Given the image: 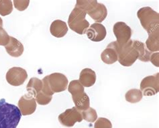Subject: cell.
I'll return each instance as SVG.
<instances>
[{
  "mask_svg": "<svg viewBox=\"0 0 159 128\" xmlns=\"http://www.w3.org/2000/svg\"><path fill=\"white\" fill-rule=\"evenodd\" d=\"M22 117L18 107L0 100V128H16Z\"/></svg>",
  "mask_w": 159,
  "mask_h": 128,
  "instance_id": "1",
  "label": "cell"
},
{
  "mask_svg": "<svg viewBox=\"0 0 159 128\" xmlns=\"http://www.w3.org/2000/svg\"><path fill=\"white\" fill-rule=\"evenodd\" d=\"M138 18L148 34L159 30V14L150 7H142L137 12Z\"/></svg>",
  "mask_w": 159,
  "mask_h": 128,
  "instance_id": "2",
  "label": "cell"
},
{
  "mask_svg": "<svg viewBox=\"0 0 159 128\" xmlns=\"http://www.w3.org/2000/svg\"><path fill=\"white\" fill-rule=\"evenodd\" d=\"M86 15V12L75 7L68 20L69 26L71 30L81 35L86 34L87 29L90 26L89 22L85 19Z\"/></svg>",
  "mask_w": 159,
  "mask_h": 128,
  "instance_id": "3",
  "label": "cell"
},
{
  "mask_svg": "<svg viewBox=\"0 0 159 128\" xmlns=\"http://www.w3.org/2000/svg\"><path fill=\"white\" fill-rule=\"evenodd\" d=\"M133 40H130L122 47H118L115 42L114 46L118 53V60L124 67H130L139 59V53L132 46Z\"/></svg>",
  "mask_w": 159,
  "mask_h": 128,
  "instance_id": "4",
  "label": "cell"
},
{
  "mask_svg": "<svg viewBox=\"0 0 159 128\" xmlns=\"http://www.w3.org/2000/svg\"><path fill=\"white\" fill-rule=\"evenodd\" d=\"M113 32L116 38V42L118 47H122L130 40L132 36V29L123 22H118L114 24Z\"/></svg>",
  "mask_w": 159,
  "mask_h": 128,
  "instance_id": "5",
  "label": "cell"
},
{
  "mask_svg": "<svg viewBox=\"0 0 159 128\" xmlns=\"http://www.w3.org/2000/svg\"><path fill=\"white\" fill-rule=\"evenodd\" d=\"M159 75L158 73L154 75L148 76L144 78L140 82V90L144 96L155 95L159 91Z\"/></svg>",
  "mask_w": 159,
  "mask_h": 128,
  "instance_id": "6",
  "label": "cell"
},
{
  "mask_svg": "<svg viewBox=\"0 0 159 128\" xmlns=\"http://www.w3.org/2000/svg\"><path fill=\"white\" fill-rule=\"evenodd\" d=\"M58 119L61 125L67 127H73L77 122H81L83 120L81 111H79L75 107L66 109L58 115Z\"/></svg>",
  "mask_w": 159,
  "mask_h": 128,
  "instance_id": "7",
  "label": "cell"
},
{
  "mask_svg": "<svg viewBox=\"0 0 159 128\" xmlns=\"http://www.w3.org/2000/svg\"><path fill=\"white\" fill-rule=\"evenodd\" d=\"M28 78V74L25 69L21 67H12L6 73V78L10 85L18 86L24 83Z\"/></svg>",
  "mask_w": 159,
  "mask_h": 128,
  "instance_id": "8",
  "label": "cell"
},
{
  "mask_svg": "<svg viewBox=\"0 0 159 128\" xmlns=\"http://www.w3.org/2000/svg\"><path fill=\"white\" fill-rule=\"evenodd\" d=\"M48 77L50 86L54 93L62 92L67 88L69 81L67 78L63 74L54 73Z\"/></svg>",
  "mask_w": 159,
  "mask_h": 128,
  "instance_id": "9",
  "label": "cell"
},
{
  "mask_svg": "<svg viewBox=\"0 0 159 128\" xmlns=\"http://www.w3.org/2000/svg\"><path fill=\"white\" fill-rule=\"evenodd\" d=\"M18 105L22 115H30L35 112L37 104L35 97L28 93L20 99Z\"/></svg>",
  "mask_w": 159,
  "mask_h": 128,
  "instance_id": "10",
  "label": "cell"
},
{
  "mask_svg": "<svg viewBox=\"0 0 159 128\" xmlns=\"http://www.w3.org/2000/svg\"><path fill=\"white\" fill-rule=\"evenodd\" d=\"M86 34L88 38L93 42H101L106 37V28L102 24L94 23L87 29Z\"/></svg>",
  "mask_w": 159,
  "mask_h": 128,
  "instance_id": "11",
  "label": "cell"
},
{
  "mask_svg": "<svg viewBox=\"0 0 159 128\" xmlns=\"http://www.w3.org/2000/svg\"><path fill=\"white\" fill-rule=\"evenodd\" d=\"M7 54L12 57H20L24 52L23 44L14 37L10 36V42L5 46Z\"/></svg>",
  "mask_w": 159,
  "mask_h": 128,
  "instance_id": "12",
  "label": "cell"
},
{
  "mask_svg": "<svg viewBox=\"0 0 159 128\" xmlns=\"http://www.w3.org/2000/svg\"><path fill=\"white\" fill-rule=\"evenodd\" d=\"M102 60L105 64H112L118 61V53L114 42L108 44L107 48L101 54Z\"/></svg>",
  "mask_w": 159,
  "mask_h": 128,
  "instance_id": "13",
  "label": "cell"
},
{
  "mask_svg": "<svg viewBox=\"0 0 159 128\" xmlns=\"http://www.w3.org/2000/svg\"><path fill=\"white\" fill-rule=\"evenodd\" d=\"M79 81L84 87H91L95 83V72L89 68L83 69L79 75Z\"/></svg>",
  "mask_w": 159,
  "mask_h": 128,
  "instance_id": "14",
  "label": "cell"
},
{
  "mask_svg": "<svg viewBox=\"0 0 159 128\" xmlns=\"http://www.w3.org/2000/svg\"><path fill=\"white\" fill-rule=\"evenodd\" d=\"M87 14H88L96 23L100 24L106 18L107 15V10L104 4L98 3L93 10Z\"/></svg>",
  "mask_w": 159,
  "mask_h": 128,
  "instance_id": "15",
  "label": "cell"
},
{
  "mask_svg": "<svg viewBox=\"0 0 159 128\" xmlns=\"http://www.w3.org/2000/svg\"><path fill=\"white\" fill-rule=\"evenodd\" d=\"M50 32L51 34L56 38H62L67 33L68 26L64 21L60 20H54L50 27Z\"/></svg>",
  "mask_w": 159,
  "mask_h": 128,
  "instance_id": "16",
  "label": "cell"
},
{
  "mask_svg": "<svg viewBox=\"0 0 159 128\" xmlns=\"http://www.w3.org/2000/svg\"><path fill=\"white\" fill-rule=\"evenodd\" d=\"M72 99L75 107L79 111H85L90 107L89 97L85 92L72 96Z\"/></svg>",
  "mask_w": 159,
  "mask_h": 128,
  "instance_id": "17",
  "label": "cell"
},
{
  "mask_svg": "<svg viewBox=\"0 0 159 128\" xmlns=\"http://www.w3.org/2000/svg\"><path fill=\"white\" fill-rule=\"evenodd\" d=\"M132 46L139 53V60L144 63H147L150 61V58L152 53L146 48L145 44L139 40H134L132 42Z\"/></svg>",
  "mask_w": 159,
  "mask_h": 128,
  "instance_id": "18",
  "label": "cell"
},
{
  "mask_svg": "<svg viewBox=\"0 0 159 128\" xmlns=\"http://www.w3.org/2000/svg\"><path fill=\"white\" fill-rule=\"evenodd\" d=\"M145 46L151 52H157L159 51V30L148 34V38L146 40Z\"/></svg>",
  "mask_w": 159,
  "mask_h": 128,
  "instance_id": "19",
  "label": "cell"
},
{
  "mask_svg": "<svg viewBox=\"0 0 159 128\" xmlns=\"http://www.w3.org/2000/svg\"><path fill=\"white\" fill-rule=\"evenodd\" d=\"M43 87V81L36 77L31 78L26 86V89L29 94L33 97H36V95L41 91Z\"/></svg>",
  "mask_w": 159,
  "mask_h": 128,
  "instance_id": "20",
  "label": "cell"
},
{
  "mask_svg": "<svg viewBox=\"0 0 159 128\" xmlns=\"http://www.w3.org/2000/svg\"><path fill=\"white\" fill-rule=\"evenodd\" d=\"M142 97H143V95L142 91L140 89H137L129 90L125 95V100L130 103H137L140 102L142 100Z\"/></svg>",
  "mask_w": 159,
  "mask_h": 128,
  "instance_id": "21",
  "label": "cell"
},
{
  "mask_svg": "<svg viewBox=\"0 0 159 128\" xmlns=\"http://www.w3.org/2000/svg\"><path fill=\"white\" fill-rule=\"evenodd\" d=\"M98 2L97 0H77L75 7L88 13L97 6Z\"/></svg>",
  "mask_w": 159,
  "mask_h": 128,
  "instance_id": "22",
  "label": "cell"
},
{
  "mask_svg": "<svg viewBox=\"0 0 159 128\" xmlns=\"http://www.w3.org/2000/svg\"><path fill=\"white\" fill-rule=\"evenodd\" d=\"M69 92L72 95V96L77 95L83 93L85 90L84 86H83L79 81L74 80L71 81L68 87Z\"/></svg>",
  "mask_w": 159,
  "mask_h": 128,
  "instance_id": "23",
  "label": "cell"
},
{
  "mask_svg": "<svg viewBox=\"0 0 159 128\" xmlns=\"http://www.w3.org/2000/svg\"><path fill=\"white\" fill-rule=\"evenodd\" d=\"M13 11V4L10 0H0V15L6 16Z\"/></svg>",
  "mask_w": 159,
  "mask_h": 128,
  "instance_id": "24",
  "label": "cell"
},
{
  "mask_svg": "<svg viewBox=\"0 0 159 128\" xmlns=\"http://www.w3.org/2000/svg\"><path fill=\"white\" fill-rule=\"evenodd\" d=\"M81 115L83 119L90 123H93L98 119L97 111L91 107H89L87 110L81 111Z\"/></svg>",
  "mask_w": 159,
  "mask_h": 128,
  "instance_id": "25",
  "label": "cell"
},
{
  "mask_svg": "<svg viewBox=\"0 0 159 128\" xmlns=\"http://www.w3.org/2000/svg\"><path fill=\"white\" fill-rule=\"evenodd\" d=\"M52 96L48 95H46L42 91H40L35 97L36 103L40 105H47L49 104L52 101Z\"/></svg>",
  "mask_w": 159,
  "mask_h": 128,
  "instance_id": "26",
  "label": "cell"
},
{
  "mask_svg": "<svg viewBox=\"0 0 159 128\" xmlns=\"http://www.w3.org/2000/svg\"><path fill=\"white\" fill-rule=\"evenodd\" d=\"M94 128H112V124L109 119L100 117L95 121Z\"/></svg>",
  "mask_w": 159,
  "mask_h": 128,
  "instance_id": "27",
  "label": "cell"
},
{
  "mask_svg": "<svg viewBox=\"0 0 159 128\" xmlns=\"http://www.w3.org/2000/svg\"><path fill=\"white\" fill-rule=\"evenodd\" d=\"M43 87H42L41 91L44 93L46 95H48L52 96L54 95V93L51 89V86L49 85V81H48V77L46 76L43 80Z\"/></svg>",
  "mask_w": 159,
  "mask_h": 128,
  "instance_id": "28",
  "label": "cell"
},
{
  "mask_svg": "<svg viewBox=\"0 0 159 128\" xmlns=\"http://www.w3.org/2000/svg\"><path fill=\"white\" fill-rule=\"evenodd\" d=\"M14 7L18 11H24L29 6L30 1L29 0H14L13 2Z\"/></svg>",
  "mask_w": 159,
  "mask_h": 128,
  "instance_id": "29",
  "label": "cell"
},
{
  "mask_svg": "<svg viewBox=\"0 0 159 128\" xmlns=\"http://www.w3.org/2000/svg\"><path fill=\"white\" fill-rule=\"evenodd\" d=\"M10 36L2 27H0V46H6L10 42Z\"/></svg>",
  "mask_w": 159,
  "mask_h": 128,
  "instance_id": "30",
  "label": "cell"
},
{
  "mask_svg": "<svg viewBox=\"0 0 159 128\" xmlns=\"http://www.w3.org/2000/svg\"><path fill=\"white\" fill-rule=\"evenodd\" d=\"M159 59V53L158 52L152 53L151 56H150V61L153 64L154 66H155L157 67H159V62L158 59Z\"/></svg>",
  "mask_w": 159,
  "mask_h": 128,
  "instance_id": "31",
  "label": "cell"
},
{
  "mask_svg": "<svg viewBox=\"0 0 159 128\" xmlns=\"http://www.w3.org/2000/svg\"><path fill=\"white\" fill-rule=\"evenodd\" d=\"M3 26V21H2V19L0 18V27H2Z\"/></svg>",
  "mask_w": 159,
  "mask_h": 128,
  "instance_id": "32",
  "label": "cell"
}]
</instances>
